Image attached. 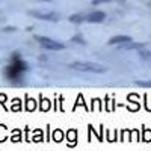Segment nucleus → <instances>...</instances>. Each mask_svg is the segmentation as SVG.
Instances as JSON below:
<instances>
[{
  "mask_svg": "<svg viewBox=\"0 0 151 151\" xmlns=\"http://www.w3.org/2000/svg\"><path fill=\"white\" fill-rule=\"evenodd\" d=\"M71 41H73V42H77V44H85V41H83L82 36H73Z\"/></svg>",
  "mask_w": 151,
  "mask_h": 151,
  "instance_id": "nucleus-10",
  "label": "nucleus"
},
{
  "mask_svg": "<svg viewBox=\"0 0 151 151\" xmlns=\"http://www.w3.org/2000/svg\"><path fill=\"white\" fill-rule=\"evenodd\" d=\"M106 18V14L101 11H95V12H91L89 15L86 17V20L89 21V23H103Z\"/></svg>",
  "mask_w": 151,
  "mask_h": 151,
  "instance_id": "nucleus-5",
  "label": "nucleus"
},
{
  "mask_svg": "<svg viewBox=\"0 0 151 151\" xmlns=\"http://www.w3.org/2000/svg\"><path fill=\"white\" fill-rule=\"evenodd\" d=\"M144 47V44H133V42H127V44H122L119 48H124V50H133V48H137L141 50Z\"/></svg>",
  "mask_w": 151,
  "mask_h": 151,
  "instance_id": "nucleus-7",
  "label": "nucleus"
},
{
  "mask_svg": "<svg viewBox=\"0 0 151 151\" xmlns=\"http://www.w3.org/2000/svg\"><path fill=\"white\" fill-rule=\"evenodd\" d=\"M148 6H150V8H151V0H150V2H148Z\"/></svg>",
  "mask_w": 151,
  "mask_h": 151,
  "instance_id": "nucleus-13",
  "label": "nucleus"
},
{
  "mask_svg": "<svg viewBox=\"0 0 151 151\" xmlns=\"http://www.w3.org/2000/svg\"><path fill=\"white\" fill-rule=\"evenodd\" d=\"M70 21H71V23H82V21H83V17H82V15H77V14H74V15L70 17Z\"/></svg>",
  "mask_w": 151,
  "mask_h": 151,
  "instance_id": "nucleus-8",
  "label": "nucleus"
},
{
  "mask_svg": "<svg viewBox=\"0 0 151 151\" xmlns=\"http://www.w3.org/2000/svg\"><path fill=\"white\" fill-rule=\"evenodd\" d=\"M3 30H5V32H12V30H15V29H14V27H5Z\"/></svg>",
  "mask_w": 151,
  "mask_h": 151,
  "instance_id": "nucleus-12",
  "label": "nucleus"
},
{
  "mask_svg": "<svg viewBox=\"0 0 151 151\" xmlns=\"http://www.w3.org/2000/svg\"><path fill=\"white\" fill-rule=\"evenodd\" d=\"M127 42H132V38L129 35H118L109 40V44H127Z\"/></svg>",
  "mask_w": 151,
  "mask_h": 151,
  "instance_id": "nucleus-6",
  "label": "nucleus"
},
{
  "mask_svg": "<svg viewBox=\"0 0 151 151\" xmlns=\"http://www.w3.org/2000/svg\"><path fill=\"white\" fill-rule=\"evenodd\" d=\"M137 86H144V88H151V82H144V80H139L136 82Z\"/></svg>",
  "mask_w": 151,
  "mask_h": 151,
  "instance_id": "nucleus-9",
  "label": "nucleus"
},
{
  "mask_svg": "<svg viewBox=\"0 0 151 151\" xmlns=\"http://www.w3.org/2000/svg\"><path fill=\"white\" fill-rule=\"evenodd\" d=\"M26 70H27V65L21 60L20 55L14 53V56H12V62L3 70V76L6 79H9V80H20L23 73Z\"/></svg>",
  "mask_w": 151,
  "mask_h": 151,
  "instance_id": "nucleus-1",
  "label": "nucleus"
},
{
  "mask_svg": "<svg viewBox=\"0 0 151 151\" xmlns=\"http://www.w3.org/2000/svg\"><path fill=\"white\" fill-rule=\"evenodd\" d=\"M139 55H141V58H144V59L151 58V53H150V52H139Z\"/></svg>",
  "mask_w": 151,
  "mask_h": 151,
  "instance_id": "nucleus-11",
  "label": "nucleus"
},
{
  "mask_svg": "<svg viewBox=\"0 0 151 151\" xmlns=\"http://www.w3.org/2000/svg\"><path fill=\"white\" fill-rule=\"evenodd\" d=\"M71 67L79 71H92V73H104L106 71L104 67L98 65V64H92V62H74Z\"/></svg>",
  "mask_w": 151,
  "mask_h": 151,
  "instance_id": "nucleus-2",
  "label": "nucleus"
},
{
  "mask_svg": "<svg viewBox=\"0 0 151 151\" xmlns=\"http://www.w3.org/2000/svg\"><path fill=\"white\" fill-rule=\"evenodd\" d=\"M29 15L32 17H36L40 20H48V21H58L59 20V14L56 12H38V11H29Z\"/></svg>",
  "mask_w": 151,
  "mask_h": 151,
  "instance_id": "nucleus-4",
  "label": "nucleus"
},
{
  "mask_svg": "<svg viewBox=\"0 0 151 151\" xmlns=\"http://www.w3.org/2000/svg\"><path fill=\"white\" fill-rule=\"evenodd\" d=\"M35 40L40 42L42 47L48 48V50H64L65 45L64 44H60L58 41H53V40H50V38H45V36H35Z\"/></svg>",
  "mask_w": 151,
  "mask_h": 151,
  "instance_id": "nucleus-3",
  "label": "nucleus"
},
{
  "mask_svg": "<svg viewBox=\"0 0 151 151\" xmlns=\"http://www.w3.org/2000/svg\"><path fill=\"white\" fill-rule=\"evenodd\" d=\"M42 2H48V0H42Z\"/></svg>",
  "mask_w": 151,
  "mask_h": 151,
  "instance_id": "nucleus-14",
  "label": "nucleus"
}]
</instances>
